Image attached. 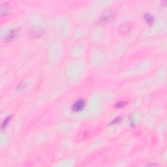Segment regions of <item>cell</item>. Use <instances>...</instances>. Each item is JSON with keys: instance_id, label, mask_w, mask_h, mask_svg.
I'll return each instance as SVG.
<instances>
[{"instance_id": "2", "label": "cell", "mask_w": 167, "mask_h": 167, "mask_svg": "<svg viewBox=\"0 0 167 167\" xmlns=\"http://www.w3.org/2000/svg\"><path fill=\"white\" fill-rule=\"evenodd\" d=\"M86 106V102L83 99H78L74 103L72 106V109L74 112H78L83 110Z\"/></svg>"}, {"instance_id": "11", "label": "cell", "mask_w": 167, "mask_h": 167, "mask_svg": "<svg viewBox=\"0 0 167 167\" xmlns=\"http://www.w3.org/2000/svg\"><path fill=\"white\" fill-rule=\"evenodd\" d=\"M121 119H122V118H120V117H118L117 118H116L115 120H114L112 122H111L109 125H113V124H116V123H118L119 122H120L121 121Z\"/></svg>"}, {"instance_id": "10", "label": "cell", "mask_w": 167, "mask_h": 167, "mask_svg": "<svg viewBox=\"0 0 167 167\" xmlns=\"http://www.w3.org/2000/svg\"><path fill=\"white\" fill-rule=\"evenodd\" d=\"M26 85H27V84H26L25 82H22V83L19 84V85L18 86L17 88H18V89H23L25 88V87L26 86Z\"/></svg>"}, {"instance_id": "4", "label": "cell", "mask_w": 167, "mask_h": 167, "mask_svg": "<svg viewBox=\"0 0 167 167\" xmlns=\"http://www.w3.org/2000/svg\"><path fill=\"white\" fill-rule=\"evenodd\" d=\"M19 32L18 29H14V30H11L10 32H9L5 36L3 39L6 42H9V41H13L14 39L16 37Z\"/></svg>"}, {"instance_id": "8", "label": "cell", "mask_w": 167, "mask_h": 167, "mask_svg": "<svg viewBox=\"0 0 167 167\" xmlns=\"http://www.w3.org/2000/svg\"><path fill=\"white\" fill-rule=\"evenodd\" d=\"M11 119V116H8V117H7L5 120L3 121V122L2 123V125H1V130H3L5 129L6 127L7 126V125L9 124V122H10V120Z\"/></svg>"}, {"instance_id": "1", "label": "cell", "mask_w": 167, "mask_h": 167, "mask_svg": "<svg viewBox=\"0 0 167 167\" xmlns=\"http://www.w3.org/2000/svg\"><path fill=\"white\" fill-rule=\"evenodd\" d=\"M115 12L112 9H108L101 14V16L99 17L97 22L99 24H105L109 22L112 20L114 17L115 16Z\"/></svg>"}, {"instance_id": "9", "label": "cell", "mask_w": 167, "mask_h": 167, "mask_svg": "<svg viewBox=\"0 0 167 167\" xmlns=\"http://www.w3.org/2000/svg\"><path fill=\"white\" fill-rule=\"evenodd\" d=\"M127 104V102H125V101H120V102L116 104V107L117 108H122L123 107H124Z\"/></svg>"}, {"instance_id": "6", "label": "cell", "mask_w": 167, "mask_h": 167, "mask_svg": "<svg viewBox=\"0 0 167 167\" xmlns=\"http://www.w3.org/2000/svg\"><path fill=\"white\" fill-rule=\"evenodd\" d=\"M131 28L130 24L128 22H125L121 24L119 27V30L121 33H127L129 31V30Z\"/></svg>"}, {"instance_id": "7", "label": "cell", "mask_w": 167, "mask_h": 167, "mask_svg": "<svg viewBox=\"0 0 167 167\" xmlns=\"http://www.w3.org/2000/svg\"><path fill=\"white\" fill-rule=\"evenodd\" d=\"M144 20L147 23V24H149V25H151V24H153L154 22V18L151 14H150L149 13H146V14H145V15H144Z\"/></svg>"}, {"instance_id": "5", "label": "cell", "mask_w": 167, "mask_h": 167, "mask_svg": "<svg viewBox=\"0 0 167 167\" xmlns=\"http://www.w3.org/2000/svg\"><path fill=\"white\" fill-rule=\"evenodd\" d=\"M11 11V6L9 3H3L1 4V8H0V13L1 16L7 15Z\"/></svg>"}, {"instance_id": "3", "label": "cell", "mask_w": 167, "mask_h": 167, "mask_svg": "<svg viewBox=\"0 0 167 167\" xmlns=\"http://www.w3.org/2000/svg\"><path fill=\"white\" fill-rule=\"evenodd\" d=\"M45 31L40 26H34L31 29L30 34L33 37H40L44 34Z\"/></svg>"}]
</instances>
